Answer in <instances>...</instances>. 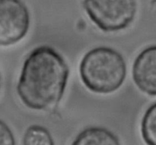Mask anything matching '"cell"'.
Segmentation results:
<instances>
[{
    "label": "cell",
    "mask_w": 156,
    "mask_h": 145,
    "mask_svg": "<svg viewBox=\"0 0 156 145\" xmlns=\"http://www.w3.org/2000/svg\"><path fill=\"white\" fill-rule=\"evenodd\" d=\"M69 76L65 59L50 46L34 49L23 63L17 93L29 109L46 111L62 99Z\"/></svg>",
    "instance_id": "cell-1"
},
{
    "label": "cell",
    "mask_w": 156,
    "mask_h": 145,
    "mask_svg": "<svg viewBox=\"0 0 156 145\" xmlns=\"http://www.w3.org/2000/svg\"><path fill=\"white\" fill-rule=\"evenodd\" d=\"M126 72V62L121 53L108 47H98L87 52L79 65L82 83L95 94L115 92L124 82Z\"/></svg>",
    "instance_id": "cell-2"
},
{
    "label": "cell",
    "mask_w": 156,
    "mask_h": 145,
    "mask_svg": "<svg viewBox=\"0 0 156 145\" xmlns=\"http://www.w3.org/2000/svg\"><path fill=\"white\" fill-rule=\"evenodd\" d=\"M82 6L92 22L104 32H117L129 27L135 19V0H85Z\"/></svg>",
    "instance_id": "cell-3"
},
{
    "label": "cell",
    "mask_w": 156,
    "mask_h": 145,
    "mask_svg": "<svg viewBox=\"0 0 156 145\" xmlns=\"http://www.w3.org/2000/svg\"><path fill=\"white\" fill-rule=\"evenodd\" d=\"M30 13L18 0H0V47L14 45L23 39L30 28Z\"/></svg>",
    "instance_id": "cell-4"
},
{
    "label": "cell",
    "mask_w": 156,
    "mask_h": 145,
    "mask_svg": "<svg viewBox=\"0 0 156 145\" xmlns=\"http://www.w3.org/2000/svg\"><path fill=\"white\" fill-rule=\"evenodd\" d=\"M137 88L147 95H156V47L149 46L136 58L132 70Z\"/></svg>",
    "instance_id": "cell-5"
},
{
    "label": "cell",
    "mask_w": 156,
    "mask_h": 145,
    "mask_svg": "<svg viewBox=\"0 0 156 145\" xmlns=\"http://www.w3.org/2000/svg\"><path fill=\"white\" fill-rule=\"evenodd\" d=\"M71 145H121L118 137L103 127H88L82 130Z\"/></svg>",
    "instance_id": "cell-6"
},
{
    "label": "cell",
    "mask_w": 156,
    "mask_h": 145,
    "mask_svg": "<svg viewBox=\"0 0 156 145\" xmlns=\"http://www.w3.org/2000/svg\"><path fill=\"white\" fill-rule=\"evenodd\" d=\"M23 145H55L48 129L40 125H31L25 130Z\"/></svg>",
    "instance_id": "cell-7"
},
{
    "label": "cell",
    "mask_w": 156,
    "mask_h": 145,
    "mask_svg": "<svg viewBox=\"0 0 156 145\" xmlns=\"http://www.w3.org/2000/svg\"><path fill=\"white\" fill-rule=\"evenodd\" d=\"M156 105H151L143 115L141 122V135L146 145H156Z\"/></svg>",
    "instance_id": "cell-8"
},
{
    "label": "cell",
    "mask_w": 156,
    "mask_h": 145,
    "mask_svg": "<svg viewBox=\"0 0 156 145\" xmlns=\"http://www.w3.org/2000/svg\"><path fill=\"white\" fill-rule=\"evenodd\" d=\"M0 145H16L15 136L4 121L0 119Z\"/></svg>",
    "instance_id": "cell-9"
},
{
    "label": "cell",
    "mask_w": 156,
    "mask_h": 145,
    "mask_svg": "<svg viewBox=\"0 0 156 145\" xmlns=\"http://www.w3.org/2000/svg\"><path fill=\"white\" fill-rule=\"evenodd\" d=\"M0 87H1V75H0Z\"/></svg>",
    "instance_id": "cell-10"
}]
</instances>
